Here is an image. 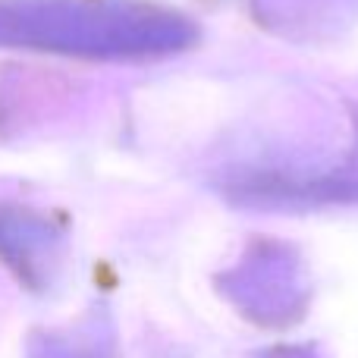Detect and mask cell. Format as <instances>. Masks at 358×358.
Segmentation results:
<instances>
[{"mask_svg":"<svg viewBox=\"0 0 358 358\" xmlns=\"http://www.w3.org/2000/svg\"><path fill=\"white\" fill-rule=\"evenodd\" d=\"M0 41L101 57L164 54L189 41L182 19L138 6L98 3H16L0 6Z\"/></svg>","mask_w":358,"mask_h":358,"instance_id":"cell-1","label":"cell"}]
</instances>
